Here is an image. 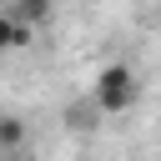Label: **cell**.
I'll use <instances>...</instances> for the list:
<instances>
[{
  "label": "cell",
  "instance_id": "3",
  "mask_svg": "<svg viewBox=\"0 0 161 161\" xmlns=\"http://www.w3.org/2000/svg\"><path fill=\"white\" fill-rule=\"evenodd\" d=\"M20 146H25V121L5 111V116H0V156H15Z\"/></svg>",
  "mask_w": 161,
  "mask_h": 161
},
{
  "label": "cell",
  "instance_id": "2",
  "mask_svg": "<svg viewBox=\"0 0 161 161\" xmlns=\"http://www.w3.org/2000/svg\"><path fill=\"white\" fill-rule=\"evenodd\" d=\"M30 35H35V30H30L25 20H15V10H0V55H5V50H25Z\"/></svg>",
  "mask_w": 161,
  "mask_h": 161
},
{
  "label": "cell",
  "instance_id": "4",
  "mask_svg": "<svg viewBox=\"0 0 161 161\" xmlns=\"http://www.w3.org/2000/svg\"><path fill=\"white\" fill-rule=\"evenodd\" d=\"M50 5H55V0H15L10 10H15V20H25V25L35 30V25H40L45 15H50Z\"/></svg>",
  "mask_w": 161,
  "mask_h": 161
},
{
  "label": "cell",
  "instance_id": "1",
  "mask_svg": "<svg viewBox=\"0 0 161 161\" xmlns=\"http://www.w3.org/2000/svg\"><path fill=\"white\" fill-rule=\"evenodd\" d=\"M136 96H141V80H136V70L131 65H106L101 75H96V86H91V101H96V111L101 116H126L131 106H136Z\"/></svg>",
  "mask_w": 161,
  "mask_h": 161
},
{
  "label": "cell",
  "instance_id": "5",
  "mask_svg": "<svg viewBox=\"0 0 161 161\" xmlns=\"http://www.w3.org/2000/svg\"><path fill=\"white\" fill-rule=\"evenodd\" d=\"M156 151H161V136H156Z\"/></svg>",
  "mask_w": 161,
  "mask_h": 161
}]
</instances>
